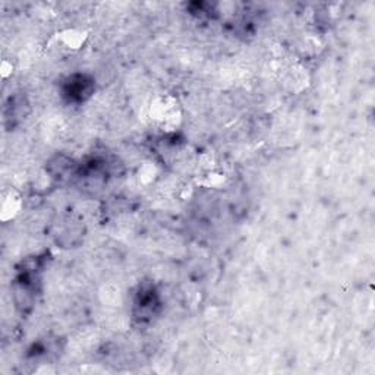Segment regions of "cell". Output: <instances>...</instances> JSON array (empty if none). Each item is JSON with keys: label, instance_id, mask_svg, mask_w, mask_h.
<instances>
[{"label": "cell", "instance_id": "obj_2", "mask_svg": "<svg viewBox=\"0 0 375 375\" xmlns=\"http://www.w3.org/2000/svg\"><path fill=\"white\" fill-rule=\"evenodd\" d=\"M94 89V82L85 75H75L65 84V96L69 102L81 103L87 100Z\"/></svg>", "mask_w": 375, "mask_h": 375}, {"label": "cell", "instance_id": "obj_1", "mask_svg": "<svg viewBox=\"0 0 375 375\" xmlns=\"http://www.w3.org/2000/svg\"><path fill=\"white\" fill-rule=\"evenodd\" d=\"M158 305L160 300L154 286L141 288L135 299V317L139 321L151 320V317L156 315L158 310Z\"/></svg>", "mask_w": 375, "mask_h": 375}, {"label": "cell", "instance_id": "obj_3", "mask_svg": "<svg viewBox=\"0 0 375 375\" xmlns=\"http://www.w3.org/2000/svg\"><path fill=\"white\" fill-rule=\"evenodd\" d=\"M49 172H50L53 179L63 180V179H66V178H69L70 175H72L74 163H72V160H67L65 157H56L50 163Z\"/></svg>", "mask_w": 375, "mask_h": 375}]
</instances>
